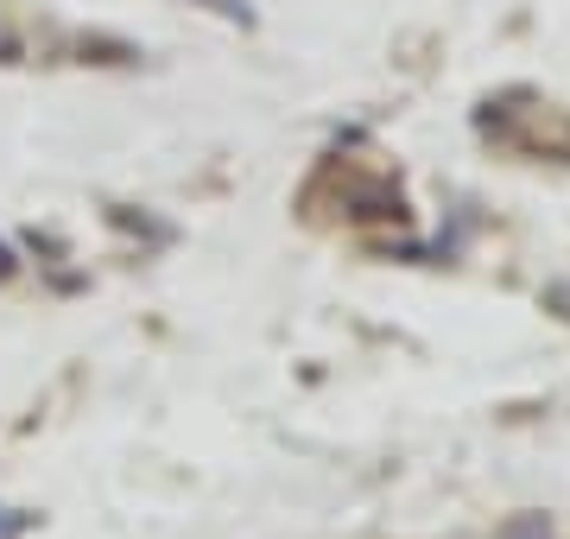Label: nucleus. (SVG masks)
I'll return each instance as SVG.
<instances>
[{
    "instance_id": "nucleus-1",
    "label": "nucleus",
    "mask_w": 570,
    "mask_h": 539,
    "mask_svg": "<svg viewBox=\"0 0 570 539\" xmlns=\"http://www.w3.org/2000/svg\"><path fill=\"white\" fill-rule=\"evenodd\" d=\"M494 539H558V533H551V514H539V508H520V514H508L501 527H494Z\"/></svg>"
},
{
    "instance_id": "nucleus-2",
    "label": "nucleus",
    "mask_w": 570,
    "mask_h": 539,
    "mask_svg": "<svg viewBox=\"0 0 570 539\" xmlns=\"http://www.w3.org/2000/svg\"><path fill=\"white\" fill-rule=\"evenodd\" d=\"M7 273H13V261H7V248H0V280H7Z\"/></svg>"
}]
</instances>
